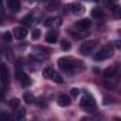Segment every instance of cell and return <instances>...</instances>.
Wrapping results in <instances>:
<instances>
[{"label": "cell", "mask_w": 121, "mask_h": 121, "mask_svg": "<svg viewBox=\"0 0 121 121\" xmlns=\"http://www.w3.org/2000/svg\"><path fill=\"white\" fill-rule=\"evenodd\" d=\"M111 56H112V47L111 46H105L94 56V60L95 61H101V60H105V58H108Z\"/></svg>", "instance_id": "obj_1"}, {"label": "cell", "mask_w": 121, "mask_h": 121, "mask_svg": "<svg viewBox=\"0 0 121 121\" xmlns=\"http://www.w3.org/2000/svg\"><path fill=\"white\" fill-rule=\"evenodd\" d=\"M58 67L66 73H74V70H76V64H73L69 58H60L58 60Z\"/></svg>", "instance_id": "obj_2"}, {"label": "cell", "mask_w": 121, "mask_h": 121, "mask_svg": "<svg viewBox=\"0 0 121 121\" xmlns=\"http://www.w3.org/2000/svg\"><path fill=\"white\" fill-rule=\"evenodd\" d=\"M95 46H97V41H95V40H88V41H86V43L81 44L80 53L84 54V56H88V54L93 53V50L95 48Z\"/></svg>", "instance_id": "obj_3"}, {"label": "cell", "mask_w": 121, "mask_h": 121, "mask_svg": "<svg viewBox=\"0 0 121 121\" xmlns=\"http://www.w3.org/2000/svg\"><path fill=\"white\" fill-rule=\"evenodd\" d=\"M81 107L86 111H94L95 110V101L91 95H84L81 98Z\"/></svg>", "instance_id": "obj_4"}, {"label": "cell", "mask_w": 121, "mask_h": 121, "mask_svg": "<svg viewBox=\"0 0 121 121\" xmlns=\"http://www.w3.org/2000/svg\"><path fill=\"white\" fill-rule=\"evenodd\" d=\"M0 78H2L3 86L9 84V69L6 64H0Z\"/></svg>", "instance_id": "obj_5"}, {"label": "cell", "mask_w": 121, "mask_h": 121, "mask_svg": "<svg viewBox=\"0 0 121 121\" xmlns=\"http://www.w3.org/2000/svg\"><path fill=\"white\" fill-rule=\"evenodd\" d=\"M90 26H91V22L88 19H81V20L76 22V29H78V30H87Z\"/></svg>", "instance_id": "obj_6"}, {"label": "cell", "mask_w": 121, "mask_h": 121, "mask_svg": "<svg viewBox=\"0 0 121 121\" xmlns=\"http://www.w3.org/2000/svg\"><path fill=\"white\" fill-rule=\"evenodd\" d=\"M16 77H17V80H20V81H22V84H23L24 87H27V86H30V84H31V80H30V78H29V76H26L23 71H17V76H16Z\"/></svg>", "instance_id": "obj_7"}, {"label": "cell", "mask_w": 121, "mask_h": 121, "mask_svg": "<svg viewBox=\"0 0 121 121\" xmlns=\"http://www.w3.org/2000/svg\"><path fill=\"white\" fill-rule=\"evenodd\" d=\"M27 33H29V31H27L24 27H16V29H14V37L19 39V40L24 39V37L27 36Z\"/></svg>", "instance_id": "obj_8"}, {"label": "cell", "mask_w": 121, "mask_h": 121, "mask_svg": "<svg viewBox=\"0 0 121 121\" xmlns=\"http://www.w3.org/2000/svg\"><path fill=\"white\" fill-rule=\"evenodd\" d=\"M117 71H118V67L114 66V67H110L107 70H104V77L105 78H114L117 76Z\"/></svg>", "instance_id": "obj_9"}, {"label": "cell", "mask_w": 121, "mask_h": 121, "mask_svg": "<svg viewBox=\"0 0 121 121\" xmlns=\"http://www.w3.org/2000/svg\"><path fill=\"white\" fill-rule=\"evenodd\" d=\"M70 9H71V12L76 13V14L84 13V7H83V4H80V3H73V4L70 6Z\"/></svg>", "instance_id": "obj_10"}, {"label": "cell", "mask_w": 121, "mask_h": 121, "mask_svg": "<svg viewBox=\"0 0 121 121\" xmlns=\"http://www.w3.org/2000/svg\"><path fill=\"white\" fill-rule=\"evenodd\" d=\"M9 7L12 12H19L20 10V0H9Z\"/></svg>", "instance_id": "obj_11"}, {"label": "cell", "mask_w": 121, "mask_h": 121, "mask_svg": "<svg viewBox=\"0 0 121 121\" xmlns=\"http://www.w3.org/2000/svg\"><path fill=\"white\" fill-rule=\"evenodd\" d=\"M57 103H58V105H61V107H67L70 104V97H67V95H60L58 100H57Z\"/></svg>", "instance_id": "obj_12"}, {"label": "cell", "mask_w": 121, "mask_h": 121, "mask_svg": "<svg viewBox=\"0 0 121 121\" xmlns=\"http://www.w3.org/2000/svg\"><path fill=\"white\" fill-rule=\"evenodd\" d=\"M91 16H93L94 19H103V17H104V13H103V10H101L100 7H94V9L91 10Z\"/></svg>", "instance_id": "obj_13"}, {"label": "cell", "mask_w": 121, "mask_h": 121, "mask_svg": "<svg viewBox=\"0 0 121 121\" xmlns=\"http://www.w3.org/2000/svg\"><path fill=\"white\" fill-rule=\"evenodd\" d=\"M46 41L50 43V44H54L57 41V33L56 31H50L47 36H46Z\"/></svg>", "instance_id": "obj_14"}, {"label": "cell", "mask_w": 121, "mask_h": 121, "mask_svg": "<svg viewBox=\"0 0 121 121\" xmlns=\"http://www.w3.org/2000/svg\"><path fill=\"white\" fill-rule=\"evenodd\" d=\"M70 33L76 37V39H83V37H86L87 36V30H81V31H74V30H70Z\"/></svg>", "instance_id": "obj_15"}, {"label": "cell", "mask_w": 121, "mask_h": 121, "mask_svg": "<svg viewBox=\"0 0 121 121\" xmlns=\"http://www.w3.org/2000/svg\"><path fill=\"white\" fill-rule=\"evenodd\" d=\"M54 23L60 24V20H56V19H53V17H48L47 20H44V26H46V27H51Z\"/></svg>", "instance_id": "obj_16"}, {"label": "cell", "mask_w": 121, "mask_h": 121, "mask_svg": "<svg viewBox=\"0 0 121 121\" xmlns=\"http://www.w3.org/2000/svg\"><path fill=\"white\" fill-rule=\"evenodd\" d=\"M50 78H51L53 81L58 83V84H60V83H63V78H61V76H60V74H57V73H53V76H51Z\"/></svg>", "instance_id": "obj_17"}, {"label": "cell", "mask_w": 121, "mask_h": 121, "mask_svg": "<svg viewBox=\"0 0 121 121\" xmlns=\"http://www.w3.org/2000/svg\"><path fill=\"white\" fill-rule=\"evenodd\" d=\"M9 104H10V107H13V108H19V104H20V100H19V98H12Z\"/></svg>", "instance_id": "obj_18"}, {"label": "cell", "mask_w": 121, "mask_h": 121, "mask_svg": "<svg viewBox=\"0 0 121 121\" xmlns=\"http://www.w3.org/2000/svg\"><path fill=\"white\" fill-rule=\"evenodd\" d=\"M23 23H24V24H31V23H33V16H31V14L24 16V17H23Z\"/></svg>", "instance_id": "obj_19"}, {"label": "cell", "mask_w": 121, "mask_h": 121, "mask_svg": "<svg viewBox=\"0 0 121 121\" xmlns=\"http://www.w3.org/2000/svg\"><path fill=\"white\" fill-rule=\"evenodd\" d=\"M61 48L66 50V51H69V50L71 48V44H70L67 40H63V41H61Z\"/></svg>", "instance_id": "obj_20"}, {"label": "cell", "mask_w": 121, "mask_h": 121, "mask_svg": "<svg viewBox=\"0 0 121 121\" xmlns=\"http://www.w3.org/2000/svg\"><path fill=\"white\" fill-rule=\"evenodd\" d=\"M53 69H50V67H47V69H44V77L46 78H50L51 76H53Z\"/></svg>", "instance_id": "obj_21"}, {"label": "cell", "mask_w": 121, "mask_h": 121, "mask_svg": "<svg viewBox=\"0 0 121 121\" xmlns=\"http://www.w3.org/2000/svg\"><path fill=\"white\" fill-rule=\"evenodd\" d=\"M23 98H24V101H26L27 104L33 101V95H31L30 93H24V94H23Z\"/></svg>", "instance_id": "obj_22"}, {"label": "cell", "mask_w": 121, "mask_h": 121, "mask_svg": "<svg viewBox=\"0 0 121 121\" xmlns=\"http://www.w3.org/2000/svg\"><path fill=\"white\" fill-rule=\"evenodd\" d=\"M2 39L6 41V43H9V41H12V33H3V36H2Z\"/></svg>", "instance_id": "obj_23"}, {"label": "cell", "mask_w": 121, "mask_h": 121, "mask_svg": "<svg viewBox=\"0 0 121 121\" xmlns=\"http://www.w3.org/2000/svg\"><path fill=\"white\" fill-rule=\"evenodd\" d=\"M31 37H33L34 40H37V39L40 37V30H37V29H36V30H33V33H31Z\"/></svg>", "instance_id": "obj_24"}, {"label": "cell", "mask_w": 121, "mask_h": 121, "mask_svg": "<svg viewBox=\"0 0 121 121\" xmlns=\"http://www.w3.org/2000/svg\"><path fill=\"white\" fill-rule=\"evenodd\" d=\"M70 94H71V97H77V95L80 94V90H78V88H73V90L70 91Z\"/></svg>", "instance_id": "obj_25"}, {"label": "cell", "mask_w": 121, "mask_h": 121, "mask_svg": "<svg viewBox=\"0 0 121 121\" xmlns=\"http://www.w3.org/2000/svg\"><path fill=\"white\" fill-rule=\"evenodd\" d=\"M9 118H10L9 114H6V112H0V120H9Z\"/></svg>", "instance_id": "obj_26"}, {"label": "cell", "mask_w": 121, "mask_h": 121, "mask_svg": "<svg viewBox=\"0 0 121 121\" xmlns=\"http://www.w3.org/2000/svg\"><path fill=\"white\" fill-rule=\"evenodd\" d=\"M56 6H57V2H51V3L47 6V9H48V10H51V9H56Z\"/></svg>", "instance_id": "obj_27"}, {"label": "cell", "mask_w": 121, "mask_h": 121, "mask_svg": "<svg viewBox=\"0 0 121 121\" xmlns=\"http://www.w3.org/2000/svg\"><path fill=\"white\" fill-rule=\"evenodd\" d=\"M24 115H26V111H24V110H20V112L17 114V118H22V120H23Z\"/></svg>", "instance_id": "obj_28"}, {"label": "cell", "mask_w": 121, "mask_h": 121, "mask_svg": "<svg viewBox=\"0 0 121 121\" xmlns=\"http://www.w3.org/2000/svg\"><path fill=\"white\" fill-rule=\"evenodd\" d=\"M105 100H104V104H108V103H112V100H111V97H104Z\"/></svg>", "instance_id": "obj_29"}, {"label": "cell", "mask_w": 121, "mask_h": 121, "mask_svg": "<svg viewBox=\"0 0 121 121\" xmlns=\"http://www.w3.org/2000/svg\"><path fill=\"white\" fill-rule=\"evenodd\" d=\"M2 10H3V2L0 0V12H2Z\"/></svg>", "instance_id": "obj_30"}, {"label": "cell", "mask_w": 121, "mask_h": 121, "mask_svg": "<svg viewBox=\"0 0 121 121\" xmlns=\"http://www.w3.org/2000/svg\"><path fill=\"white\" fill-rule=\"evenodd\" d=\"M3 23V20H2V16H0V24H2Z\"/></svg>", "instance_id": "obj_31"}, {"label": "cell", "mask_w": 121, "mask_h": 121, "mask_svg": "<svg viewBox=\"0 0 121 121\" xmlns=\"http://www.w3.org/2000/svg\"><path fill=\"white\" fill-rule=\"evenodd\" d=\"M0 100H2V91H0Z\"/></svg>", "instance_id": "obj_32"}, {"label": "cell", "mask_w": 121, "mask_h": 121, "mask_svg": "<svg viewBox=\"0 0 121 121\" xmlns=\"http://www.w3.org/2000/svg\"><path fill=\"white\" fill-rule=\"evenodd\" d=\"M112 2H117V0H112Z\"/></svg>", "instance_id": "obj_33"}]
</instances>
